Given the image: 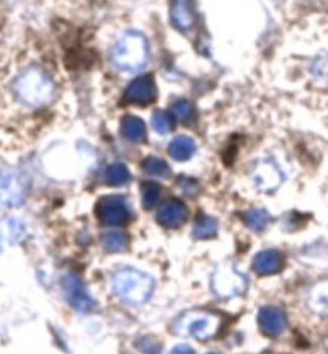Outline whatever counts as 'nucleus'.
I'll return each mask as SVG.
<instances>
[{"instance_id":"nucleus-5","label":"nucleus","mask_w":328,"mask_h":354,"mask_svg":"<svg viewBox=\"0 0 328 354\" xmlns=\"http://www.w3.org/2000/svg\"><path fill=\"white\" fill-rule=\"evenodd\" d=\"M211 289L221 298L242 295L247 290V277L235 268L221 266L211 277Z\"/></svg>"},{"instance_id":"nucleus-20","label":"nucleus","mask_w":328,"mask_h":354,"mask_svg":"<svg viewBox=\"0 0 328 354\" xmlns=\"http://www.w3.org/2000/svg\"><path fill=\"white\" fill-rule=\"evenodd\" d=\"M106 181L110 186H124L130 181V171L124 164L115 162V164L109 165V169L106 170Z\"/></svg>"},{"instance_id":"nucleus-4","label":"nucleus","mask_w":328,"mask_h":354,"mask_svg":"<svg viewBox=\"0 0 328 354\" xmlns=\"http://www.w3.org/2000/svg\"><path fill=\"white\" fill-rule=\"evenodd\" d=\"M220 328V317L210 313L193 311L183 316L180 322L176 324V332L181 335H191L199 338V340H206L213 337Z\"/></svg>"},{"instance_id":"nucleus-17","label":"nucleus","mask_w":328,"mask_h":354,"mask_svg":"<svg viewBox=\"0 0 328 354\" xmlns=\"http://www.w3.org/2000/svg\"><path fill=\"white\" fill-rule=\"evenodd\" d=\"M307 306L317 315H327L328 313V281L320 282L312 287L307 295Z\"/></svg>"},{"instance_id":"nucleus-9","label":"nucleus","mask_w":328,"mask_h":354,"mask_svg":"<svg viewBox=\"0 0 328 354\" xmlns=\"http://www.w3.org/2000/svg\"><path fill=\"white\" fill-rule=\"evenodd\" d=\"M253 183L261 191H274L284 181V174L276 162L264 159L253 167Z\"/></svg>"},{"instance_id":"nucleus-8","label":"nucleus","mask_w":328,"mask_h":354,"mask_svg":"<svg viewBox=\"0 0 328 354\" xmlns=\"http://www.w3.org/2000/svg\"><path fill=\"white\" fill-rule=\"evenodd\" d=\"M61 286H63L66 298H68V301L73 305L74 310L82 311V313L93 310L95 306L93 298L90 297V293L87 292V289H85L84 282L80 281L77 276L74 274L64 276L61 281Z\"/></svg>"},{"instance_id":"nucleus-19","label":"nucleus","mask_w":328,"mask_h":354,"mask_svg":"<svg viewBox=\"0 0 328 354\" xmlns=\"http://www.w3.org/2000/svg\"><path fill=\"white\" fill-rule=\"evenodd\" d=\"M216 231H218V223H216L215 218H211V216H200L194 225L193 236L195 239H211V237L216 236Z\"/></svg>"},{"instance_id":"nucleus-28","label":"nucleus","mask_w":328,"mask_h":354,"mask_svg":"<svg viewBox=\"0 0 328 354\" xmlns=\"http://www.w3.org/2000/svg\"><path fill=\"white\" fill-rule=\"evenodd\" d=\"M0 252H2V244H0Z\"/></svg>"},{"instance_id":"nucleus-27","label":"nucleus","mask_w":328,"mask_h":354,"mask_svg":"<svg viewBox=\"0 0 328 354\" xmlns=\"http://www.w3.org/2000/svg\"><path fill=\"white\" fill-rule=\"evenodd\" d=\"M170 354H195V353H194L193 348L188 346V345H178V346H175L173 350H171Z\"/></svg>"},{"instance_id":"nucleus-29","label":"nucleus","mask_w":328,"mask_h":354,"mask_svg":"<svg viewBox=\"0 0 328 354\" xmlns=\"http://www.w3.org/2000/svg\"><path fill=\"white\" fill-rule=\"evenodd\" d=\"M210 354H215V353H210Z\"/></svg>"},{"instance_id":"nucleus-23","label":"nucleus","mask_w":328,"mask_h":354,"mask_svg":"<svg viewBox=\"0 0 328 354\" xmlns=\"http://www.w3.org/2000/svg\"><path fill=\"white\" fill-rule=\"evenodd\" d=\"M160 197V186L154 181H148V183L141 185V202H143L144 209H153L157 204Z\"/></svg>"},{"instance_id":"nucleus-15","label":"nucleus","mask_w":328,"mask_h":354,"mask_svg":"<svg viewBox=\"0 0 328 354\" xmlns=\"http://www.w3.org/2000/svg\"><path fill=\"white\" fill-rule=\"evenodd\" d=\"M195 141L191 138V136L186 135L176 136V138L171 140V143L168 145V154L178 162L189 160L195 154Z\"/></svg>"},{"instance_id":"nucleus-2","label":"nucleus","mask_w":328,"mask_h":354,"mask_svg":"<svg viewBox=\"0 0 328 354\" xmlns=\"http://www.w3.org/2000/svg\"><path fill=\"white\" fill-rule=\"evenodd\" d=\"M17 97L31 106H42L53 97L55 85L50 75L39 68H28L18 75L13 84Z\"/></svg>"},{"instance_id":"nucleus-12","label":"nucleus","mask_w":328,"mask_h":354,"mask_svg":"<svg viewBox=\"0 0 328 354\" xmlns=\"http://www.w3.org/2000/svg\"><path fill=\"white\" fill-rule=\"evenodd\" d=\"M188 220V207L178 199H170L160 205L157 221L164 227H178Z\"/></svg>"},{"instance_id":"nucleus-14","label":"nucleus","mask_w":328,"mask_h":354,"mask_svg":"<svg viewBox=\"0 0 328 354\" xmlns=\"http://www.w3.org/2000/svg\"><path fill=\"white\" fill-rule=\"evenodd\" d=\"M253 270L261 276H272L284 268V257L277 250H262L253 258Z\"/></svg>"},{"instance_id":"nucleus-10","label":"nucleus","mask_w":328,"mask_h":354,"mask_svg":"<svg viewBox=\"0 0 328 354\" xmlns=\"http://www.w3.org/2000/svg\"><path fill=\"white\" fill-rule=\"evenodd\" d=\"M155 98V82L153 75H139L125 90V100L128 103L146 106Z\"/></svg>"},{"instance_id":"nucleus-13","label":"nucleus","mask_w":328,"mask_h":354,"mask_svg":"<svg viewBox=\"0 0 328 354\" xmlns=\"http://www.w3.org/2000/svg\"><path fill=\"white\" fill-rule=\"evenodd\" d=\"M170 18L180 31H188L195 23L194 0H171Z\"/></svg>"},{"instance_id":"nucleus-6","label":"nucleus","mask_w":328,"mask_h":354,"mask_svg":"<svg viewBox=\"0 0 328 354\" xmlns=\"http://www.w3.org/2000/svg\"><path fill=\"white\" fill-rule=\"evenodd\" d=\"M26 180L17 170L0 171V204L17 207L26 197Z\"/></svg>"},{"instance_id":"nucleus-11","label":"nucleus","mask_w":328,"mask_h":354,"mask_svg":"<svg viewBox=\"0 0 328 354\" xmlns=\"http://www.w3.org/2000/svg\"><path fill=\"white\" fill-rule=\"evenodd\" d=\"M258 324L266 335L277 337L287 328V316L280 308L264 306L258 313Z\"/></svg>"},{"instance_id":"nucleus-26","label":"nucleus","mask_w":328,"mask_h":354,"mask_svg":"<svg viewBox=\"0 0 328 354\" xmlns=\"http://www.w3.org/2000/svg\"><path fill=\"white\" fill-rule=\"evenodd\" d=\"M138 348L144 354H159L160 351V346L153 340V338H143V340H139Z\"/></svg>"},{"instance_id":"nucleus-22","label":"nucleus","mask_w":328,"mask_h":354,"mask_svg":"<svg viewBox=\"0 0 328 354\" xmlns=\"http://www.w3.org/2000/svg\"><path fill=\"white\" fill-rule=\"evenodd\" d=\"M244 220L250 230L262 231L267 226V223H269V214L262 209H251L245 212Z\"/></svg>"},{"instance_id":"nucleus-24","label":"nucleus","mask_w":328,"mask_h":354,"mask_svg":"<svg viewBox=\"0 0 328 354\" xmlns=\"http://www.w3.org/2000/svg\"><path fill=\"white\" fill-rule=\"evenodd\" d=\"M153 127L160 135H166L173 130V115L166 111H155L153 115Z\"/></svg>"},{"instance_id":"nucleus-16","label":"nucleus","mask_w":328,"mask_h":354,"mask_svg":"<svg viewBox=\"0 0 328 354\" xmlns=\"http://www.w3.org/2000/svg\"><path fill=\"white\" fill-rule=\"evenodd\" d=\"M120 131H122L124 138L133 143H141L146 140V125L143 120L136 115H127L120 122Z\"/></svg>"},{"instance_id":"nucleus-7","label":"nucleus","mask_w":328,"mask_h":354,"mask_svg":"<svg viewBox=\"0 0 328 354\" xmlns=\"http://www.w3.org/2000/svg\"><path fill=\"white\" fill-rule=\"evenodd\" d=\"M99 220L108 226H122L130 218L127 201L120 196H104L98 201L97 207Z\"/></svg>"},{"instance_id":"nucleus-18","label":"nucleus","mask_w":328,"mask_h":354,"mask_svg":"<svg viewBox=\"0 0 328 354\" xmlns=\"http://www.w3.org/2000/svg\"><path fill=\"white\" fill-rule=\"evenodd\" d=\"M101 244H103V247L108 252H122L127 249L128 239L122 231L110 230L108 232H104L103 239H101Z\"/></svg>"},{"instance_id":"nucleus-25","label":"nucleus","mask_w":328,"mask_h":354,"mask_svg":"<svg viewBox=\"0 0 328 354\" xmlns=\"http://www.w3.org/2000/svg\"><path fill=\"white\" fill-rule=\"evenodd\" d=\"M171 111H173L175 119H178L180 122H188V120L193 118V114H194L193 104L186 100L176 101V103L173 104V108H171Z\"/></svg>"},{"instance_id":"nucleus-1","label":"nucleus","mask_w":328,"mask_h":354,"mask_svg":"<svg viewBox=\"0 0 328 354\" xmlns=\"http://www.w3.org/2000/svg\"><path fill=\"white\" fill-rule=\"evenodd\" d=\"M149 57L148 39L138 31L124 32L110 50V62L124 73H135L143 68Z\"/></svg>"},{"instance_id":"nucleus-3","label":"nucleus","mask_w":328,"mask_h":354,"mask_svg":"<svg viewBox=\"0 0 328 354\" xmlns=\"http://www.w3.org/2000/svg\"><path fill=\"white\" fill-rule=\"evenodd\" d=\"M114 292L124 301L131 305H141L148 301L151 293L154 290V279L143 271L136 270H120L113 277Z\"/></svg>"},{"instance_id":"nucleus-21","label":"nucleus","mask_w":328,"mask_h":354,"mask_svg":"<svg viewBox=\"0 0 328 354\" xmlns=\"http://www.w3.org/2000/svg\"><path fill=\"white\" fill-rule=\"evenodd\" d=\"M143 169L149 176L154 178H168L171 175L170 165L159 158H148L143 162Z\"/></svg>"}]
</instances>
